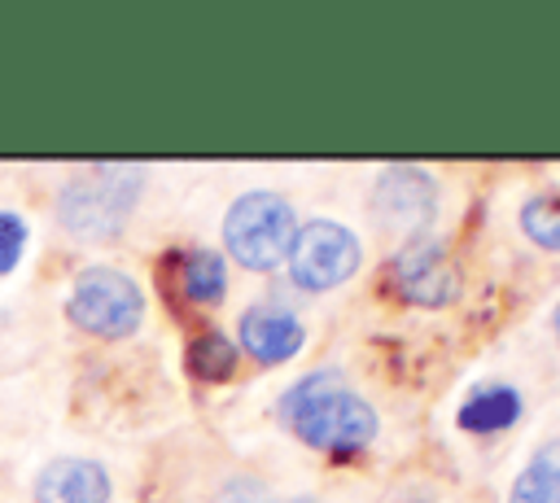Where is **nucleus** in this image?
<instances>
[{
	"label": "nucleus",
	"mask_w": 560,
	"mask_h": 503,
	"mask_svg": "<svg viewBox=\"0 0 560 503\" xmlns=\"http://www.w3.org/2000/svg\"><path fill=\"white\" fill-rule=\"evenodd\" d=\"M280 416L306 446L332 459H354L376 437V411L368 407V398H359L341 381V372H328V367L302 376L280 398Z\"/></svg>",
	"instance_id": "obj_1"
},
{
	"label": "nucleus",
	"mask_w": 560,
	"mask_h": 503,
	"mask_svg": "<svg viewBox=\"0 0 560 503\" xmlns=\"http://www.w3.org/2000/svg\"><path fill=\"white\" fill-rule=\"evenodd\" d=\"M144 188L140 166L96 162L79 175H70L57 192V219L74 241H109L127 227L136 201Z\"/></svg>",
	"instance_id": "obj_2"
},
{
	"label": "nucleus",
	"mask_w": 560,
	"mask_h": 503,
	"mask_svg": "<svg viewBox=\"0 0 560 503\" xmlns=\"http://www.w3.org/2000/svg\"><path fill=\"white\" fill-rule=\"evenodd\" d=\"M298 236V214L293 206L280 197V192H267V188H254V192H241L232 206H228V219H223V245L228 254L249 267V271H271L289 258V245Z\"/></svg>",
	"instance_id": "obj_3"
},
{
	"label": "nucleus",
	"mask_w": 560,
	"mask_h": 503,
	"mask_svg": "<svg viewBox=\"0 0 560 503\" xmlns=\"http://www.w3.org/2000/svg\"><path fill=\"white\" fill-rule=\"evenodd\" d=\"M66 315L74 319V328H83L92 337L122 341L144 319V293L118 267H83L74 276V284H70Z\"/></svg>",
	"instance_id": "obj_4"
},
{
	"label": "nucleus",
	"mask_w": 560,
	"mask_h": 503,
	"mask_svg": "<svg viewBox=\"0 0 560 503\" xmlns=\"http://www.w3.org/2000/svg\"><path fill=\"white\" fill-rule=\"evenodd\" d=\"M359 258H363L359 236L346 223L311 219L298 227V236L289 245V276H293V284L324 293V289L346 284L359 271Z\"/></svg>",
	"instance_id": "obj_5"
},
{
	"label": "nucleus",
	"mask_w": 560,
	"mask_h": 503,
	"mask_svg": "<svg viewBox=\"0 0 560 503\" xmlns=\"http://www.w3.org/2000/svg\"><path fill=\"white\" fill-rule=\"evenodd\" d=\"M394 297L411 306H451L459 297V267L451 262L446 245L438 241H411L389 258L385 271Z\"/></svg>",
	"instance_id": "obj_6"
},
{
	"label": "nucleus",
	"mask_w": 560,
	"mask_h": 503,
	"mask_svg": "<svg viewBox=\"0 0 560 503\" xmlns=\"http://www.w3.org/2000/svg\"><path fill=\"white\" fill-rule=\"evenodd\" d=\"M372 214L389 232H420L438 214V184L420 166H385L372 184Z\"/></svg>",
	"instance_id": "obj_7"
},
{
	"label": "nucleus",
	"mask_w": 560,
	"mask_h": 503,
	"mask_svg": "<svg viewBox=\"0 0 560 503\" xmlns=\"http://www.w3.org/2000/svg\"><path fill=\"white\" fill-rule=\"evenodd\" d=\"M35 503H109V472L96 459L61 455L39 468Z\"/></svg>",
	"instance_id": "obj_8"
},
{
	"label": "nucleus",
	"mask_w": 560,
	"mask_h": 503,
	"mask_svg": "<svg viewBox=\"0 0 560 503\" xmlns=\"http://www.w3.org/2000/svg\"><path fill=\"white\" fill-rule=\"evenodd\" d=\"M306 332L298 324V315H289L284 306H254L241 315V346L258 359V363H284L302 350Z\"/></svg>",
	"instance_id": "obj_9"
},
{
	"label": "nucleus",
	"mask_w": 560,
	"mask_h": 503,
	"mask_svg": "<svg viewBox=\"0 0 560 503\" xmlns=\"http://www.w3.org/2000/svg\"><path fill=\"white\" fill-rule=\"evenodd\" d=\"M175 284H179V293L192 302V306H214L219 297H223V289H228V271H223V258L214 254V249H184L179 254V262H175Z\"/></svg>",
	"instance_id": "obj_10"
},
{
	"label": "nucleus",
	"mask_w": 560,
	"mask_h": 503,
	"mask_svg": "<svg viewBox=\"0 0 560 503\" xmlns=\"http://www.w3.org/2000/svg\"><path fill=\"white\" fill-rule=\"evenodd\" d=\"M516 416H521V394L512 385H481V389H472L464 398L459 429H468V433H494V429H508Z\"/></svg>",
	"instance_id": "obj_11"
},
{
	"label": "nucleus",
	"mask_w": 560,
	"mask_h": 503,
	"mask_svg": "<svg viewBox=\"0 0 560 503\" xmlns=\"http://www.w3.org/2000/svg\"><path fill=\"white\" fill-rule=\"evenodd\" d=\"M508 503H560V437L534 451V459L516 472Z\"/></svg>",
	"instance_id": "obj_12"
},
{
	"label": "nucleus",
	"mask_w": 560,
	"mask_h": 503,
	"mask_svg": "<svg viewBox=\"0 0 560 503\" xmlns=\"http://www.w3.org/2000/svg\"><path fill=\"white\" fill-rule=\"evenodd\" d=\"M188 372L206 385H219L236 372V346L223 332H201L188 341Z\"/></svg>",
	"instance_id": "obj_13"
},
{
	"label": "nucleus",
	"mask_w": 560,
	"mask_h": 503,
	"mask_svg": "<svg viewBox=\"0 0 560 503\" xmlns=\"http://www.w3.org/2000/svg\"><path fill=\"white\" fill-rule=\"evenodd\" d=\"M521 232L542 249H560V192L529 197L521 206Z\"/></svg>",
	"instance_id": "obj_14"
},
{
	"label": "nucleus",
	"mask_w": 560,
	"mask_h": 503,
	"mask_svg": "<svg viewBox=\"0 0 560 503\" xmlns=\"http://www.w3.org/2000/svg\"><path fill=\"white\" fill-rule=\"evenodd\" d=\"M22 249H26V223H22V214L0 210V276H9L22 262Z\"/></svg>",
	"instance_id": "obj_15"
},
{
	"label": "nucleus",
	"mask_w": 560,
	"mask_h": 503,
	"mask_svg": "<svg viewBox=\"0 0 560 503\" xmlns=\"http://www.w3.org/2000/svg\"><path fill=\"white\" fill-rule=\"evenodd\" d=\"M214 503H271V499H267L262 481H254V477H232V481L214 494Z\"/></svg>",
	"instance_id": "obj_16"
},
{
	"label": "nucleus",
	"mask_w": 560,
	"mask_h": 503,
	"mask_svg": "<svg viewBox=\"0 0 560 503\" xmlns=\"http://www.w3.org/2000/svg\"><path fill=\"white\" fill-rule=\"evenodd\" d=\"M551 324H556V337H560V302H556V311H551Z\"/></svg>",
	"instance_id": "obj_17"
},
{
	"label": "nucleus",
	"mask_w": 560,
	"mask_h": 503,
	"mask_svg": "<svg viewBox=\"0 0 560 503\" xmlns=\"http://www.w3.org/2000/svg\"><path fill=\"white\" fill-rule=\"evenodd\" d=\"M289 503H315V499H289Z\"/></svg>",
	"instance_id": "obj_18"
}]
</instances>
